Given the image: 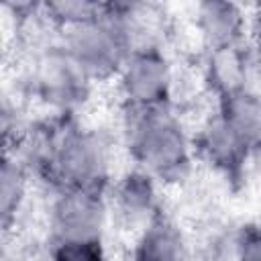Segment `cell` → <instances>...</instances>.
Returning a JSON list of instances; mask_svg holds the SVG:
<instances>
[{
	"label": "cell",
	"instance_id": "cell-8",
	"mask_svg": "<svg viewBox=\"0 0 261 261\" xmlns=\"http://www.w3.org/2000/svg\"><path fill=\"white\" fill-rule=\"evenodd\" d=\"M133 261H188L184 232L169 216L157 212L143 228H139Z\"/></svg>",
	"mask_w": 261,
	"mask_h": 261
},
{
	"label": "cell",
	"instance_id": "cell-5",
	"mask_svg": "<svg viewBox=\"0 0 261 261\" xmlns=\"http://www.w3.org/2000/svg\"><path fill=\"white\" fill-rule=\"evenodd\" d=\"M116 77L124 106L147 108L169 104L173 92V69L159 47H143L133 51Z\"/></svg>",
	"mask_w": 261,
	"mask_h": 261
},
{
	"label": "cell",
	"instance_id": "cell-7",
	"mask_svg": "<svg viewBox=\"0 0 261 261\" xmlns=\"http://www.w3.org/2000/svg\"><path fill=\"white\" fill-rule=\"evenodd\" d=\"M196 27L210 51L237 49L247 33V14L237 2L206 0L196 6Z\"/></svg>",
	"mask_w": 261,
	"mask_h": 261
},
{
	"label": "cell",
	"instance_id": "cell-6",
	"mask_svg": "<svg viewBox=\"0 0 261 261\" xmlns=\"http://www.w3.org/2000/svg\"><path fill=\"white\" fill-rule=\"evenodd\" d=\"M106 202L110 216L118 224L139 230L159 212L157 181L149 173L135 167L112 184L110 198Z\"/></svg>",
	"mask_w": 261,
	"mask_h": 261
},
{
	"label": "cell",
	"instance_id": "cell-9",
	"mask_svg": "<svg viewBox=\"0 0 261 261\" xmlns=\"http://www.w3.org/2000/svg\"><path fill=\"white\" fill-rule=\"evenodd\" d=\"M216 116L245 143L253 153L261 139V102L253 88H237L218 94Z\"/></svg>",
	"mask_w": 261,
	"mask_h": 261
},
{
	"label": "cell",
	"instance_id": "cell-12",
	"mask_svg": "<svg viewBox=\"0 0 261 261\" xmlns=\"http://www.w3.org/2000/svg\"><path fill=\"white\" fill-rule=\"evenodd\" d=\"M104 6H106L104 2H90V0H57L43 4L41 10L49 22H53L59 31H63L67 27L98 16L104 10Z\"/></svg>",
	"mask_w": 261,
	"mask_h": 261
},
{
	"label": "cell",
	"instance_id": "cell-2",
	"mask_svg": "<svg viewBox=\"0 0 261 261\" xmlns=\"http://www.w3.org/2000/svg\"><path fill=\"white\" fill-rule=\"evenodd\" d=\"M110 175L112 149L102 133L80 126L59 130L51 161V177L59 188L104 194Z\"/></svg>",
	"mask_w": 261,
	"mask_h": 261
},
{
	"label": "cell",
	"instance_id": "cell-13",
	"mask_svg": "<svg viewBox=\"0 0 261 261\" xmlns=\"http://www.w3.org/2000/svg\"><path fill=\"white\" fill-rule=\"evenodd\" d=\"M49 261H106L102 241H51Z\"/></svg>",
	"mask_w": 261,
	"mask_h": 261
},
{
	"label": "cell",
	"instance_id": "cell-11",
	"mask_svg": "<svg viewBox=\"0 0 261 261\" xmlns=\"http://www.w3.org/2000/svg\"><path fill=\"white\" fill-rule=\"evenodd\" d=\"M29 171L10 153L0 151V224L12 222L27 202Z\"/></svg>",
	"mask_w": 261,
	"mask_h": 261
},
{
	"label": "cell",
	"instance_id": "cell-1",
	"mask_svg": "<svg viewBox=\"0 0 261 261\" xmlns=\"http://www.w3.org/2000/svg\"><path fill=\"white\" fill-rule=\"evenodd\" d=\"M122 133L137 167L157 184H179L190 175L192 141L171 104L124 106Z\"/></svg>",
	"mask_w": 261,
	"mask_h": 261
},
{
	"label": "cell",
	"instance_id": "cell-10",
	"mask_svg": "<svg viewBox=\"0 0 261 261\" xmlns=\"http://www.w3.org/2000/svg\"><path fill=\"white\" fill-rule=\"evenodd\" d=\"M198 149L208 163L226 173L241 169L253 155V151L247 149L245 143L216 114L202 126V133L198 137Z\"/></svg>",
	"mask_w": 261,
	"mask_h": 261
},
{
	"label": "cell",
	"instance_id": "cell-3",
	"mask_svg": "<svg viewBox=\"0 0 261 261\" xmlns=\"http://www.w3.org/2000/svg\"><path fill=\"white\" fill-rule=\"evenodd\" d=\"M90 80L57 43L43 47L31 67L33 94L55 114H73L90 96Z\"/></svg>",
	"mask_w": 261,
	"mask_h": 261
},
{
	"label": "cell",
	"instance_id": "cell-14",
	"mask_svg": "<svg viewBox=\"0 0 261 261\" xmlns=\"http://www.w3.org/2000/svg\"><path fill=\"white\" fill-rule=\"evenodd\" d=\"M234 261H261V237L255 224H245L234 232Z\"/></svg>",
	"mask_w": 261,
	"mask_h": 261
},
{
	"label": "cell",
	"instance_id": "cell-4",
	"mask_svg": "<svg viewBox=\"0 0 261 261\" xmlns=\"http://www.w3.org/2000/svg\"><path fill=\"white\" fill-rule=\"evenodd\" d=\"M108 218L102 192L59 188L49 206L51 241H102Z\"/></svg>",
	"mask_w": 261,
	"mask_h": 261
}]
</instances>
